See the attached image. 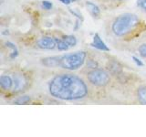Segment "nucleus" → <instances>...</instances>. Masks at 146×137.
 Instances as JSON below:
<instances>
[{"label": "nucleus", "mask_w": 146, "mask_h": 137, "mask_svg": "<svg viewBox=\"0 0 146 137\" xmlns=\"http://www.w3.org/2000/svg\"><path fill=\"white\" fill-rule=\"evenodd\" d=\"M49 93L63 100L83 99L88 94V87L80 78L73 74H60L50 80Z\"/></svg>", "instance_id": "1"}, {"label": "nucleus", "mask_w": 146, "mask_h": 137, "mask_svg": "<svg viewBox=\"0 0 146 137\" xmlns=\"http://www.w3.org/2000/svg\"><path fill=\"white\" fill-rule=\"evenodd\" d=\"M139 24V18L131 13L122 14L114 20L111 29L116 36L121 37L133 30Z\"/></svg>", "instance_id": "2"}, {"label": "nucleus", "mask_w": 146, "mask_h": 137, "mask_svg": "<svg viewBox=\"0 0 146 137\" xmlns=\"http://www.w3.org/2000/svg\"><path fill=\"white\" fill-rule=\"evenodd\" d=\"M86 59V52L77 51L74 53L61 56L60 67L68 70H75L84 64Z\"/></svg>", "instance_id": "3"}, {"label": "nucleus", "mask_w": 146, "mask_h": 137, "mask_svg": "<svg viewBox=\"0 0 146 137\" xmlns=\"http://www.w3.org/2000/svg\"><path fill=\"white\" fill-rule=\"evenodd\" d=\"M88 80L91 84L97 87H104L110 82V75L100 68H94L88 73Z\"/></svg>", "instance_id": "4"}, {"label": "nucleus", "mask_w": 146, "mask_h": 137, "mask_svg": "<svg viewBox=\"0 0 146 137\" xmlns=\"http://www.w3.org/2000/svg\"><path fill=\"white\" fill-rule=\"evenodd\" d=\"M13 80H14V91L15 92H19V91L25 90L27 84V81L24 75L19 74V73L14 74Z\"/></svg>", "instance_id": "5"}, {"label": "nucleus", "mask_w": 146, "mask_h": 137, "mask_svg": "<svg viewBox=\"0 0 146 137\" xmlns=\"http://www.w3.org/2000/svg\"><path fill=\"white\" fill-rule=\"evenodd\" d=\"M38 47L43 49H53L57 46V41L50 37H43L36 41Z\"/></svg>", "instance_id": "6"}, {"label": "nucleus", "mask_w": 146, "mask_h": 137, "mask_svg": "<svg viewBox=\"0 0 146 137\" xmlns=\"http://www.w3.org/2000/svg\"><path fill=\"white\" fill-rule=\"evenodd\" d=\"M92 46L93 48L100 49V50H102V51H109L110 49L108 48V46L105 44L102 39H100V37L99 36V34H95L93 36V39H92V42L90 44Z\"/></svg>", "instance_id": "7"}, {"label": "nucleus", "mask_w": 146, "mask_h": 137, "mask_svg": "<svg viewBox=\"0 0 146 137\" xmlns=\"http://www.w3.org/2000/svg\"><path fill=\"white\" fill-rule=\"evenodd\" d=\"M60 59H61V56H53V57L44 58L41 62L46 67L54 68V67L60 66Z\"/></svg>", "instance_id": "8"}, {"label": "nucleus", "mask_w": 146, "mask_h": 137, "mask_svg": "<svg viewBox=\"0 0 146 137\" xmlns=\"http://www.w3.org/2000/svg\"><path fill=\"white\" fill-rule=\"evenodd\" d=\"M14 84V80H12L11 77L7 75H3L0 77V85H1L2 89L4 90H10Z\"/></svg>", "instance_id": "9"}, {"label": "nucleus", "mask_w": 146, "mask_h": 137, "mask_svg": "<svg viewBox=\"0 0 146 137\" xmlns=\"http://www.w3.org/2000/svg\"><path fill=\"white\" fill-rule=\"evenodd\" d=\"M86 7L88 9L89 13L93 17H97L98 16H100V10L97 5H95L92 2H86Z\"/></svg>", "instance_id": "10"}, {"label": "nucleus", "mask_w": 146, "mask_h": 137, "mask_svg": "<svg viewBox=\"0 0 146 137\" xmlns=\"http://www.w3.org/2000/svg\"><path fill=\"white\" fill-rule=\"evenodd\" d=\"M108 68L111 73H113V74H116V75L120 74V73L121 72V70H122L121 66L116 61H112V62L110 63Z\"/></svg>", "instance_id": "11"}, {"label": "nucleus", "mask_w": 146, "mask_h": 137, "mask_svg": "<svg viewBox=\"0 0 146 137\" xmlns=\"http://www.w3.org/2000/svg\"><path fill=\"white\" fill-rule=\"evenodd\" d=\"M137 96L138 100L141 103L146 104V87H141L137 91Z\"/></svg>", "instance_id": "12"}, {"label": "nucleus", "mask_w": 146, "mask_h": 137, "mask_svg": "<svg viewBox=\"0 0 146 137\" xmlns=\"http://www.w3.org/2000/svg\"><path fill=\"white\" fill-rule=\"evenodd\" d=\"M6 46L7 48L11 49H12V52L10 54V58L11 59H15L17 57L18 55V50H17V48L16 47V45L12 43V42H9V41H7V42H6Z\"/></svg>", "instance_id": "13"}, {"label": "nucleus", "mask_w": 146, "mask_h": 137, "mask_svg": "<svg viewBox=\"0 0 146 137\" xmlns=\"http://www.w3.org/2000/svg\"><path fill=\"white\" fill-rule=\"evenodd\" d=\"M57 41V48L61 50V51H65V50H68L70 49V46L66 42L64 39H56Z\"/></svg>", "instance_id": "14"}, {"label": "nucleus", "mask_w": 146, "mask_h": 137, "mask_svg": "<svg viewBox=\"0 0 146 137\" xmlns=\"http://www.w3.org/2000/svg\"><path fill=\"white\" fill-rule=\"evenodd\" d=\"M63 39L68 44L70 47H74V46H76V44H77V39L75 38L74 36H72V35L64 36Z\"/></svg>", "instance_id": "15"}, {"label": "nucleus", "mask_w": 146, "mask_h": 137, "mask_svg": "<svg viewBox=\"0 0 146 137\" xmlns=\"http://www.w3.org/2000/svg\"><path fill=\"white\" fill-rule=\"evenodd\" d=\"M30 97L29 96H22V97H19V98H17L15 102L16 104H18V105H20V104H27V103H29L30 102Z\"/></svg>", "instance_id": "16"}, {"label": "nucleus", "mask_w": 146, "mask_h": 137, "mask_svg": "<svg viewBox=\"0 0 146 137\" xmlns=\"http://www.w3.org/2000/svg\"><path fill=\"white\" fill-rule=\"evenodd\" d=\"M140 55L143 58H146V44H141L139 47Z\"/></svg>", "instance_id": "17"}, {"label": "nucleus", "mask_w": 146, "mask_h": 137, "mask_svg": "<svg viewBox=\"0 0 146 137\" xmlns=\"http://www.w3.org/2000/svg\"><path fill=\"white\" fill-rule=\"evenodd\" d=\"M137 5L141 9L146 12V0H137Z\"/></svg>", "instance_id": "18"}, {"label": "nucleus", "mask_w": 146, "mask_h": 137, "mask_svg": "<svg viewBox=\"0 0 146 137\" xmlns=\"http://www.w3.org/2000/svg\"><path fill=\"white\" fill-rule=\"evenodd\" d=\"M42 7H43V8L47 9V10H49V9H51V8H52L53 5H52L51 2H49V1H45V0H44V1L42 2Z\"/></svg>", "instance_id": "19"}, {"label": "nucleus", "mask_w": 146, "mask_h": 137, "mask_svg": "<svg viewBox=\"0 0 146 137\" xmlns=\"http://www.w3.org/2000/svg\"><path fill=\"white\" fill-rule=\"evenodd\" d=\"M70 11L73 14V15H74V16H76L78 18H79V19H80V20H83V17H82V16H81V14H79V13H78L76 10H72V9L70 8Z\"/></svg>", "instance_id": "20"}, {"label": "nucleus", "mask_w": 146, "mask_h": 137, "mask_svg": "<svg viewBox=\"0 0 146 137\" xmlns=\"http://www.w3.org/2000/svg\"><path fill=\"white\" fill-rule=\"evenodd\" d=\"M132 59H133V61H134V62L136 63V65L137 66H143V62H141V59H139L138 58H136V57H132Z\"/></svg>", "instance_id": "21"}, {"label": "nucleus", "mask_w": 146, "mask_h": 137, "mask_svg": "<svg viewBox=\"0 0 146 137\" xmlns=\"http://www.w3.org/2000/svg\"><path fill=\"white\" fill-rule=\"evenodd\" d=\"M88 66L90 68H97V63L92 61H90L89 63H88Z\"/></svg>", "instance_id": "22"}, {"label": "nucleus", "mask_w": 146, "mask_h": 137, "mask_svg": "<svg viewBox=\"0 0 146 137\" xmlns=\"http://www.w3.org/2000/svg\"><path fill=\"white\" fill-rule=\"evenodd\" d=\"M59 1H60V2H62L64 5H70L72 1H71V0H59Z\"/></svg>", "instance_id": "23"}]
</instances>
